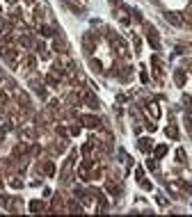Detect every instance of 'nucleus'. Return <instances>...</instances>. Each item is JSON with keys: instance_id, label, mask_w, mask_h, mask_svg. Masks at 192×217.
<instances>
[{"instance_id": "obj_1", "label": "nucleus", "mask_w": 192, "mask_h": 217, "mask_svg": "<svg viewBox=\"0 0 192 217\" xmlns=\"http://www.w3.org/2000/svg\"><path fill=\"white\" fill-rule=\"evenodd\" d=\"M149 44H151L153 48H158V46H160V41H158V32L153 30V28H149Z\"/></svg>"}, {"instance_id": "obj_2", "label": "nucleus", "mask_w": 192, "mask_h": 217, "mask_svg": "<svg viewBox=\"0 0 192 217\" xmlns=\"http://www.w3.org/2000/svg\"><path fill=\"white\" fill-rule=\"evenodd\" d=\"M83 124H85V126H89V128H96L101 121H99V117H83Z\"/></svg>"}, {"instance_id": "obj_3", "label": "nucleus", "mask_w": 192, "mask_h": 217, "mask_svg": "<svg viewBox=\"0 0 192 217\" xmlns=\"http://www.w3.org/2000/svg\"><path fill=\"white\" fill-rule=\"evenodd\" d=\"M167 18H169V23H174V25H181V16H178V14H171V11H169Z\"/></svg>"}, {"instance_id": "obj_4", "label": "nucleus", "mask_w": 192, "mask_h": 217, "mask_svg": "<svg viewBox=\"0 0 192 217\" xmlns=\"http://www.w3.org/2000/svg\"><path fill=\"white\" fill-rule=\"evenodd\" d=\"M30 210H32V212L44 210V203H41V201H32V203H30Z\"/></svg>"}, {"instance_id": "obj_5", "label": "nucleus", "mask_w": 192, "mask_h": 217, "mask_svg": "<svg viewBox=\"0 0 192 217\" xmlns=\"http://www.w3.org/2000/svg\"><path fill=\"white\" fill-rule=\"evenodd\" d=\"M165 153H167V146H165V144H158V146H156V158H162Z\"/></svg>"}, {"instance_id": "obj_6", "label": "nucleus", "mask_w": 192, "mask_h": 217, "mask_svg": "<svg viewBox=\"0 0 192 217\" xmlns=\"http://www.w3.org/2000/svg\"><path fill=\"white\" fill-rule=\"evenodd\" d=\"M53 46H55V50H60V53H67V44H64V41H60V39H57V41L53 44Z\"/></svg>"}, {"instance_id": "obj_7", "label": "nucleus", "mask_w": 192, "mask_h": 217, "mask_svg": "<svg viewBox=\"0 0 192 217\" xmlns=\"http://www.w3.org/2000/svg\"><path fill=\"white\" fill-rule=\"evenodd\" d=\"M21 44H23L25 48H30V46H32V37H30V34H23V37H21Z\"/></svg>"}, {"instance_id": "obj_8", "label": "nucleus", "mask_w": 192, "mask_h": 217, "mask_svg": "<svg viewBox=\"0 0 192 217\" xmlns=\"http://www.w3.org/2000/svg\"><path fill=\"white\" fill-rule=\"evenodd\" d=\"M174 80H176V85H183V83H185V73L176 71V78H174Z\"/></svg>"}, {"instance_id": "obj_9", "label": "nucleus", "mask_w": 192, "mask_h": 217, "mask_svg": "<svg viewBox=\"0 0 192 217\" xmlns=\"http://www.w3.org/2000/svg\"><path fill=\"white\" fill-rule=\"evenodd\" d=\"M149 146H151L149 140H140V151H149Z\"/></svg>"}, {"instance_id": "obj_10", "label": "nucleus", "mask_w": 192, "mask_h": 217, "mask_svg": "<svg viewBox=\"0 0 192 217\" xmlns=\"http://www.w3.org/2000/svg\"><path fill=\"white\" fill-rule=\"evenodd\" d=\"M167 135H169V137H174V140L178 137V133H176V128H174V126H169V128H167Z\"/></svg>"}, {"instance_id": "obj_11", "label": "nucleus", "mask_w": 192, "mask_h": 217, "mask_svg": "<svg viewBox=\"0 0 192 217\" xmlns=\"http://www.w3.org/2000/svg\"><path fill=\"white\" fill-rule=\"evenodd\" d=\"M176 158H178L181 162H185V153H183V151H176Z\"/></svg>"}]
</instances>
